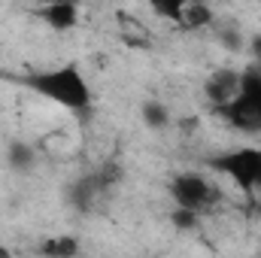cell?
I'll list each match as a JSON object with an SVG mask.
<instances>
[{"label": "cell", "mask_w": 261, "mask_h": 258, "mask_svg": "<svg viewBox=\"0 0 261 258\" xmlns=\"http://www.w3.org/2000/svg\"><path fill=\"white\" fill-rule=\"evenodd\" d=\"M31 88L37 94H43L46 100L64 107L70 113H85L91 107V85H88V76L76 67V61H67V64L49 67V70H40L31 76Z\"/></svg>", "instance_id": "cell-1"}, {"label": "cell", "mask_w": 261, "mask_h": 258, "mask_svg": "<svg viewBox=\"0 0 261 258\" xmlns=\"http://www.w3.org/2000/svg\"><path fill=\"white\" fill-rule=\"evenodd\" d=\"M222 113L240 128H261V70L240 73V91Z\"/></svg>", "instance_id": "cell-2"}, {"label": "cell", "mask_w": 261, "mask_h": 258, "mask_svg": "<svg viewBox=\"0 0 261 258\" xmlns=\"http://www.w3.org/2000/svg\"><path fill=\"white\" fill-rule=\"evenodd\" d=\"M213 167L222 170L240 192H252L255 189V179H258V173H261V149L258 146L231 149L225 155H216L213 158Z\"/></svg>", "instance_id": "cell-3"}, {"label": "cell", "mask_w": 261, "mask_h": 258, "mask_svg": "<svg viewBox=\"0 0 261 258\" xmlns=\"http://www.w3.org/2000/svg\"><path fill=\"white\" fill-rule=\"evenodd\" d=\"M170 197L176 200V207H189V210H206L219 194L210 179H203L200 173H179L170 179Z\"/></svg>", "instance_id": "cell-4"}, {"label": "cell", "mask_w": 261, "mask_h": 258, "mask_svg": "<svg viewBox=\"0 0 261 258\" xmlns=\"http://www.w3.org/2000/svg\"><path fill=\"white\" fill-rule=\"evenodd\" d=\"M237 91H240V70H234V67H219L203 82V97L216 110H225L237 97Z\"/></svg>", "instance_id": "cell-5"}, {"label": "cell", "mask_w": 261, "mask_h": 258, "mask_svg": "<svg viewBox=\"0 0 261 258\" xmlns=\"http://www.w3.org/2000/svg\"><path fill=\"white\" fill-rule=\"evenodd\" d=\"M79 0H49L43 9H40V18L52 28V31H58V34H64V31H73L76 24H79V6H76Z\"/></svg>", "instance_id": "cell-6"}, {"label": "cell", "mask_w": 261, "mask_h": 258, "mask_svg": "<svg viewBox=\"0 0 261 258\" xmlns=\"http://www.w3.org/2000/svg\"><path fill=\"white\" fill-rule=\"evenodd\" d=\"M213 18H216V12H213L210 3H203V0H189L176 28H182V31H200V28L213 24Z\"/></svg>", "instance_id": "cell-7"}, {"label": "cell", "mask_w": 261, "mask_h": 258, "mask_svg": "<svg viewBox=\"0 0 261 258\" xmlns=\"http://www.w3.org/2000/svg\"><path fill=\"white\" fill-rule=\"evenodd\" d=\"M40 252L58 255V258H73L79 252V240H76L73 234H55V237H49V240L40 246Z\"/></svg>", "instance_id": "cell-8"}, {"label": "cell", "mask_w": 261, "mask_h": 258, "mask_svg": "<svg viewBox=\"0 0 261 258\" xmlns=\"http://www.w3.org/2000/svg\"><path fill=\"white\" fill-rule=\"evenodd\" d=\"M143 122H146V128H167L170 125V113H167V107L164 104H158V100H149V104H143Z\"/></svg>", "instance_id": "cell-9"}, {"label": "cell", "mask_w": 261, "mask_h": 258, "mask_svg": "<svg viewBox=\"0 0 261 258\" xmlns=\"http://www.w3.org/2000/svg\"><path fill=\"white\" fill-rule=\"evenodd\" d=\"M161 18H167V21H173V24H179V18H182V9H186V3L189 0H146Z\"/></svg>", "instance_id": "cell-10"}, {"label": "cell", "mask_w": 261, "mask_h": 258, "mask_svg": "<svg viewBox=\"0 0 261 258\" xmlns=\"http://www.w3.org/2000/svg\"><path fill=\"white\" fill-rule=\"evenodd\" d=\"M170 222H173L176 228H195V225H197V210L176 207V210H173V216H170Z\"/></svg>", "instance_id": "cell-11"}, {"label": "cell", "mask_w": 261, "mask_h": 258, "mask_svg": "<svg viewBox=\"0 0 261 258\" xmlns=\"http://www.w3.org/2000/svg\"><path fill=\"white\" fill-rule=\"evenodd\" d=\"M9 155H12V164H15V167H28V161H31V152H28L24 146H12Z\"/></svg>", "instance_id": "cell-12"}, {"label": "cell", "mask_w": 261, "mask_h": 258, "mask_svg": "<svg viewBox=\"0 0 261 258\" xmlns=\"http://www.w3.org/2000/svg\"><path fill=\"white\" fill-rule=\"evenodd\" d=\"M255 189H258V192H261V173H258V179H255Z\"/></svg>", "instance_id": "cell-13"}, {"label": "cell", "mask_w": 261, "mask_h": 258, "mask_svg": "<svg viewBox=\"0 0 261 258\" xmlns=\"http://www.w3.org/2000/svg\"><path fill=\"white\" fill-rule=\"evenodd\" d=\"M0 255H9V252H6V249H0Z\"/></svg>", "instance_id": "cell-14"}]
</instances>
